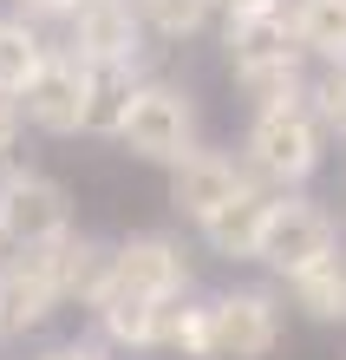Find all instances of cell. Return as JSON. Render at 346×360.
Here are the masks:
<instances>
[{
    "label": "cell",
    "mask_w": 346,
    "mask_h": 360,
    "mask_svg": "<svg viewBox=\"0 0 346 360\" xmlns=\"http://www.w3.org/2000/svg\"><path fill=\"white\" fill-rule=\"evenodd\" d=\"M13 7H20V20L33 27V20H72L79 0H13Z\"/></svg>",
    "instance_id": "cell-23"
},
{
    "label": "cell",
    "mask_w": 346,
    "mask_h": 360,
    "mask_svg": "<svg viewBox=\"0 0 346 360\" xmlns=\"http://www.w3.org/2000/svg\"><path fill=\"white\" fill-rule=\"evenodd\" d=\"M39 360H105V354H98L92 341H66V347H46Z\"/></svg>",
    "instance_id": "cell-25"
},
{
    "label": "cell",
    "mask_w": 346,
    "mask_h": 360,
    "mask_svg": "<svg viewBox=\"0 0 346 360\" xmlns=\"http://www.w3.org/2000/svg\"><path fill=\"white\" fill-rule=\"evenodd\" d=\"M288 27L300 59L346 66V0H288Z\"/></svg>",
    "instance_id": "cell-14"
},
{
    "label": "cell",
    "mask_w": 346,
    "mask_h": 360,
    "mask_svg": "<svg viewBox=\"0 0 346 360\" xmlns=\"http://www.w3.org/2000/svg\"><path fill=\"white\" fill-rule=\"evenodd\" d=\"M13 138H20V105H13V98H0V164H7Z\"/></svg>",
    "instance_id": "cell-24"
},
{
    "label": "cell",
    "mask_w": 346,
    "mask_h": 360,
    "mask_svg": "<svg viewBox=\"0 0 346 360\" xmlns=\"http://www.w3.org/2000/svg\"><path fill=\"white\" fill-rule=\"evenodd\" d=\"M79 66H138L144 27L131 13V0H79L72 7V46Z\"/></svg>",
    "instance_id": "cell-8"
},
{
    "label": "cell",
    "mask_w": 346,
    "mask_h": 360,
    "mask_svg": "<svg viewBox=\"0 0 346 360\" xmlns=\"http://www.w3.org/2000/svg\"><path fill=\"white\" fill-rule=\"evenodd\" d=\"M59 308V282H53V249H20L0 262V328L27 334Z\"/></svg>",
    "instance_id": "cell-9"
},
{
    "label": "cell",
    "mask_w": 346,
    "mask_h": 360,
    "mask_svg": "<svg viewBox=\"0 0 346 360\" xmlns=\"http://www.w3.org/2000/svg\"><path fill=\"white\" fill-rule=\"evenodd\" d=\"M268 203H274V197L248 177V184L235 190V197L215 210L209 223H197V229H203V243H209L222 262H255V249H262V223H268Z\"/></svg>",
    "instance_id": "cell-12"
},
{
    "label": "cell",
    "mask_w": 346,
    "mask_h": 360,
    "mask_svg": "<svg viewBox=\"0 0 346 360\" xmlns=\"http://www.w3.org/2000/svg\"><path fill=\"white\" fill-rule=\"evenodd\" d=\"M242 184H248V171H242L229 151H203V144H197V151H189L177 171H170V203H177V217L209 223Z\"/></svg>",
    "instance_id": "cell-10"
},
{
    "label": "cell",
    "mask_w": 346,
    "mask_h": 360,
    "mask_svg": "<svg viewBox=\"0 0 346 360\" xmlns=\"http://www.w3.org/2000/svg\"><path fill=\"white\" fill-rule=\"evenodd\" d=\"M112 288L138 295V302H183L189 295V262H183V243L170 236H124L112 249Z\"/></svg>",
    "instance_id": "cell-7"
},
{
    "label": "cell",
    "mask_w": 346,
    "mask_h": 360,
    "mask_svg": "<svg viewBox=\"0 0 346 360\" xmlns=\"http://www.w3.org/2000/svg\"><path fill=\"white\" fill-rule=\"evenodd\" d=\"M215 7H229V13H262V7H281V0H215Z\"/></svg>",
    "instance_id": "cell-26"
},
{
    "label": "cell",
    "mask_w": 346,
    "mask_h": 360,
    "mask_svg": "<svg viewBox=\"0 0 346 360\" xmlns=\"http://www.w3.org/2000/svg\"><path fill=\"white\" fill-rule=\"evenodd\" d=\"M281 341V302L268 288H229L209 302V360H268Z\"/></svg>",
    "instance_id": "cell-6"
},
{
    "label": "cell",
    "mask_w": 346,
    "mask_h": 360,
    "mask_svg": "<svg viewBox=\"0 0 346 360\" xmlns=\"http://www.w3.org/2000/svg\"><path fill=\"white\" fill-rule=\"evenodd\" d=\"M164 308L157 302H138V295H124V288H105L92 314H98V328H105V341H112V347H157V314Z\"/></svg>",
    "instance_id": "cell-15"
},
{
    "label": "cell",
    "mask_w": 346,
    "mask_h": 360,
    "mask_svg": "<svg viewBox=\"0 0 346 360\" xmlns=\"http://www.w3.org/2000/svg\"><path fill=\"white\" fill-rule=\"evenodd\" d=\"M222 46H229V72H255V66H274V59H300L294 27H288V0H281V7H262V13H229Z\"/></svg>",
    "instance_id": "cell-11"
},
{
    "label": "cell",
    "mask_w": 346,
    "mask_h": 360,
    "mask_svg": "<svg viewBox=\"0 0 346 360\" xmlns=\"http://www.w3.org/2000/svg\"><path fill=\"white\" fill-rule=\"evenodd\" d=\"M288 295H294V308L307 314V321L340 328V321H346V262H340V256L314 262L307 275H294V282H288Z\"/></svg>",
    "instance_id": "cell-16"
},
{
    "label": "cell",
    "mask_w": 346,
    "mask_h": 360,
    "mask_svg": "<svg viewBox=\"0 0 346 360\" xmlns=\"http://www.w3.org/2000/svg\"><path fill=\"white\" fill-rule=\"evenodd\" d=\"M157 347H177L183 360H209V302H203V308L170 302V308L157 314Z\"/></svg>",
    "instance_id": "cell-20"
},
{
    "label": "cell",
    "mask_w": 346,
    "mask_h": 360,
    "mask_svg": "<svg viewBox=\"0 0 346 360\" xmlns=\"http://www.w3.org/2000/svg\"><path fill=\"white\" fill-rule=\"evenodd\" d=\"M0 341H7V328H0Z\"/></svg>",
    "instance_id": "cell-27"
},
{
    "label": "cell",
    "mask_w": 346,
    "mask_h": 360,
    "mask_svg": "<svg viewBox=\"0 0 346 360\" xmlns=\"http://www.w3.org/2000/svg\"><path fill=\"white\" fill-rule=\"evenodd\" d=\"M131 13H138V27L157 33V39H189V33L209 27L215 0H131Z\"/></svg>",
    "instance_id": "cell-18"
},
{
    "label": "cell",
    "mask_w": 346,
    "mask_h": 360,
    "mask_svg": "<svg viewBox=\"0 0 346 360\" xmlns=\"http://www.w3.org/2000/svg\"><path fill=\"white\" fill-rule=\"evenodd\" d=\"M53 282H59V302L98 308V295L112 288V243H98V236H66V243L53 249Z\"/></svg>",
    "instance_id": "cell-13"
},
{
    "label": "cell",
    "mask_w": 346,
    "mask_h": 360,
    "mask_svg": "<svg viewBox=\"0 0 346 360\" xmlns=\"http://www.w3.org/2000/svg\"><path fill=\"white\" fill-rule=\"evenodd\" d=\"M131 92H138L131 66H92V112H85V131H118Z\"/></svg>",
    "instance_id": "cell-19"
},
{
    "label": "cell",
    "mask_w": 346,
    "mask_h": 360,
    "mask_svg": "<svg viewBox=\"0 0 346 360\" xmlns=\"http://www.w3.org/2000/svg\"><path fill=\"white\" fill-rule=\"evenodd\" d=\"M340 256V223L327 203L314 197H274L268 203V223H262V249H255V262H268L281 282H294V275H307L314 262Z\"/></svg>",
    "instance_id": "cell-3"
},
{
    "label": "cell",
    "mask_w": 346,
    "mask_h": 360,
    "mask_svg": "<svg viewBox=\"0 0 346 360\" xmlns=\"http://www.w3.org/2000/svg\"><path fill=\"white\" fill-rule=\"evenodd\" d=\"M320 158H327V131L314 124L307 98L262 105V112H255V124H248V177L274 184V197H294V190L320 171Z\"/></svg>",
    "instance_id": "cell-1"
},
{
    "label": "cell",
    "mask_w": 346,
    "mask_h": 360,
    "mask_svg": "<svg viewBox=\"0 0 346 360\" xmlns=\"http://www.w3.org/2000/svg\"><path fill=\"white\" fill-rule=\"evenodd\" d=\"M235 86L255 98V112L262 105H294L307 98V79H300V59H274V66H255V72H235Z\"/></svg>",
    "instance_id": "cell-21"
},
{
    "label": "cell",
    "mask_w": 346,
    "mask_h": 360,
    "mask_svg": "<svg viewBox=\"0 0 346 360\" xmlns=\"http://www.w3.org/2000/svg\"><path fill=\"white\" fill-rule=\"evenodd\" d=\"M39 59H46V39H39L20 13H7L0 20V98L27 92V79L39 72Z\"/></svg>",
    "instance_id": "cell-17"
},
{
    "label": "cell",
    "mask_w": 346,
    "mask_h": 360,
    "mask_svg": "<svg viewBox=\"0 0 346 360\" xmlns=\"http://www.w3.org/2000/svg\"><path fill=\"white\" fill-rule=\"evenodd\" d=\"M20 118L46 138H79L85 131V112H92V66H79L72 53H46L39 72L27 79V92L13 98Z\"/></svg>",
    "instance_id": "cell-5"
},
{
    "label": "cell",
    "mask_w": 346,
    "mask_h": 360,
    "mask_svg": "<svg viewBox=\"0 0 346 360\" xmlns=\"http://www.w3.org/2000/svg\"><path fill=\"white\" fill-rule=\"evenodd\" d=\"M307 112H314V124H320V131L346 138V66H327V72L314 79V92H307Z\"/></svg>",
    "instance_id": "cell-22"
},
{
    "label": "cell",
    "mask_w": 346,
    "mask_h": 360,
    "mask_svg": "<svg viewBox=\"0 0 346 360\" xmlns=\"http://www.w3.org/2000/svg\"><path fill=\"white\" fill-rule=\"evenodd\" d=\"M197 131H203V118H197V98H189L183 86H170V79H138V92H131V105H124L112 138L131 158L177 171V164L197 151Z\"/></svg>",
    "instance_id": "cell-2"
},
{
    "label": "cell",
    "mask_w": 346,
    "mask_h": 360,
    "mask_svg": "<svg viewBox=\"0 0 346 360\" xmlns=\"http://www.w3.org/2000/svg\"><path fill=\"white\" fill-rule=\"evenodd\" d=\"M72 236V197L46 171H0V243L59 249Z\"/></svg>",
    "instance_id": "cell-4"
}]
</instances>
